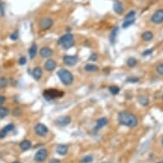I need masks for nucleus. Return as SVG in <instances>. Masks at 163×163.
<instances>
[{
  "label": "nucleus",
  "mask_w": 163,
  "mask_h": 163,
  "mask_svg": "<svg viewBox=\"0 0 163 163\" xmlns=\"http://www.w3.org/2000/svg\"><path fill=\"white\" fill-rule=\"evenodd\" d=\"M78 62V56H68L66 55L63 56V63L67 66H75Z\"/></svg>",
  "instance_id": "1a4fd4ad"
},
{
  "label": "nucleus",
  "mask_w": 163,
  "mask_h": 163,
  "mask_svg": "<svg viewBox=\"0 0 163 163\" xmlns=\"http://www.w3.org/2000/svg\"><path fill=\"white\" fill-rule=\"evenodd\" d=\"M138 102L143 106H147L149 104V98L146 96H140L138 98Z\"/></svg>",
  "instance_id": "5701e85b"
},
{
  "label": "nucleus",
  "mask_w": 163,
  "mask_h": 163,
  "mask_svg": "<svg viewBox=\"0 0 163 163\" xmlns=\"http://www.w3.org/2000/svg\"><path fill=\"white\" fill-rule=\"evenodd\" d=\"M19 64L20 65H25L26 63V57H24V56H22L20 59H19Z\"/></svg>",
  "instance_id": "c9c22d12"
},
{
  "label": "nucleus",
  "mask_w": 163,
  "mask_h": 163,
  "mask_svg": "<svg viewBox=\"0 0 163 163\" xmlns=\"http://www.w3.org/2000/svg\"><path fill=\"white\" fill-rule=\"evenodd\" d=\"M10 39L11 40H16V39H18V38H19V31L18 30H15V32H13L12 33L10 34Z\"/></svg>",
  "instance_id": "c756f323"
},
{
  "label": "nucleus",
  "mask_w": 163,
  "mask_h": 163,
  "mask_svg": "<svg viewBox=\"0 0 163 163\" xmlns=\"http://www.w3.org/2000/svg\"><path fill=\"white\" fill-rule=\"evenodd\" d=\"M75 44L74 35L72 33H66L63 36L58 39V45H60L63 49L65 50H68L71 47H73Z\"/></svg>",
  "instance_id": "7ed1b4c3"
},
{
  "label": "nucleus",
  "mask_w": 163,
  "mask_h": 163,
  "mask_svg": "<svg viewBox=\"0 0 163 163\" xmlns=\"http://www.w3.org/2000/svg\"><path fill=\"white\" fill-rule=\"evenodd\" d=\"M109 92H110L112 95L115 96V95L119 94L121 89H120L119 86H111L109 87Z\"/></svg>",
  "instance_id": "a878e982"
},
{
  "label": "nucleus",
  "mask_w": 163,
  "mask_h": 163,
  "mask_svg": "<svg viewBox=\"0 0 163 163\" xmlns=\"http://www.w3.org/2000/svg\"><path fill=\"white\" fill-rule=\"evenodd\" d=\"M47 156H48V151L45 149H40L34 155V161L37 162H43L44 161L46 160Z\"/></svg>",
  "instance_id": "0eeeda50"
},
{
  "label": "nucleus",
  "mask_w": 163,
  "mask_h": 163,
  "mask_svg": "<svg viewBox=\"0 0 163 163\" xmlns=\"http://www.w3.org/2000/svg\"><path fill=\"white\" fill-rule=\"evenodd\" d=\"M9 113H10V111L7 108L0 106V119H3L4 117H6L9 114Z\"/></svg>",
  "instance_id": "393cba45"
},
{
  "label": "nucleus",
  "mask_w": 163,
  "mask_h": 163,
  "mask_svg": "<svg viewBox=\"0 0 163 163\" xmlns=\"http://www.w3.org/2000/svg\"><path fill=\"white\" fill-rule=\"evenodd\" d=\"M0 14L3 16L4 15V7L3 5V3L0 2Z\"/></svg>",
  "instance_id": "4c0bfd02"
},
{
  "label": "nucleus",
  "mask_w": 163,
  "mask_h": 163,
  "mask_svg": "<svg viewBox=\"0 0 163 163\" xmlns=\"http://www.w3.org/2000/svg\"><path fill=\"white\" fill-rule=\"evenodd\" d=\"M151 22L155 24H161L163 22V9L157 10L151 16Z\"/></svg>",
  "instance_id": "6e6552de"
},
{
  "label": "nucleus",
  "mask_w": 163,
  "mask_h": 163,
  "mask_svg": "<svg viewBox=\"0 0 163 163\" xmlns=\"http://www.w3.org/2000/svg\"><path fill=\"white\" fill-rule=\"evenodd\" d=\"M57 75L59 77L61 82L63 83L64 86H66L72 85L73 82H74V75L68 69H64V68L60 69L57 72Z\"/></svg>",
  "instance_id": "f03ea898"
},
{
  "label": "nucleus",
  "mask_w": 163,
  "mask_h": 163,
  "mask_svg": "<svg viewBox=\"0 0 163 163\" xmlns=\"http://www.w3.org/2000/svg\"><path fill=\"white\" fill-rule=\"evenodd\" d=\"M135 18H132V19H127V20H125L124 22L122 23V27L123 28H127L129 27L130 26H132L134 22H135Z\"/></svg>",
  "instance_id": "b1692460"
},
{
  "label": "nucleus",
  "mask_w": 163,
  "mask_h": 163,
  "mask_svg": "<svg viewBox=\"0 0 163 163\" xmlns=\"http://www.w3.org/2000/svg\"><path fill=\"white\" fill-rule=\"evenodd\" d=\"M118 31H119V28L116 26V27H114L113 30L111 31V33L109 34V41H110L111 45H114V43H115Z\"/></svg>",
  "instance_id": "412c9836"
},
{
  "label": "nucleus",
  "mask_w": 163,
  "mask_h": 163,
  "mask_svg": "<svg viewBox=\"0 0 163 163\" xmlns=\"http://www.w3.org/2000/svg\"><path fill=\"white\" fill-rule=\"evenodd\" d=\"M141 37H142V39L143 41H150L151 39L154 38V34L150 31H146L142 34Z\"/></svg>",
  "instance_id": "4be33fe9"
},
{
  "label": "nucleus",
  "mask_w": 163,
  "mask_h": 163,
  "mask_svg": "<svg viewBox=\"0 0 163 163\" xmlns=\"http://www.w3.org/2000/svg\"><path fill=\"white\" fill-rule=\"evenodd\" d=\"M153 50H154V49H150V50H146L145 51H143V56H150V55H151L152 54V52H153Z\"/></svg>",
  "instance_id": "72a5a7b5"
},
{
  "label": "nucleus",
  "mask_w": 163,
  "mask_h": 163,
  "mask_svg": "<svg viewBox=\"0 0 163 163\" xmlns=\"http://www.w3.org/2000/svg\"><path fill=\"white\" fill-rule=\"evenodd\" d=\"M156 72L159 75H163V63H160L156 66Z\"/></svg>",
  "instance_id": "473e14b6"
},
{
  "label": "nucleus",
  "mask_w": 163,
  "mask_h": 163,
  "mask_svg": "<svg viewBox=\"0 0 163 163\" xmlns=\"http://www.w3.org/2000/svg\"><path fill=\"white\" fill-rule=\"evenodd\" d=\"M113 9L114 11L118 15H121L122 13L124 12V6H123V3L121 1H115L114 3Z\"/></svg>",
  "instance_id": "4468645a"
},
{
  "label": "nucleus",
  "mask_w": 163,
  "mask_h": 163,
  "mask_svg": "<svg viewBox=\"0 0 163 163\" xmlns=\"http://www.w3.org/2000/svg\"><path fill=\"white\" fill-rule=\"evenodd\" d=\"M107 123H108V120H107V118L102 117V118L98 119V120L97 121V124H96V126H95L94 130H95V131H98L99 129L102 128L104 125H107Z\"/></svg>",
  "instance_id": "dca6fc26"
},
{
  "label": "nucleus",
  "mask_w": 163,
  "mask_h": 163,
  "mask_svg": "<svg viewBox=\"0 0 163 163\" xmlns=\"http://www.w3.org/2000/svg\"><path fill=\"white\" fill-rule=\"evenodd\" d=\"M12 163H21V162H14Z\"/></svg>",
  "instance_id": "79ce46f5"
},
{
  "label": "nucleus",
  "mask_w": 163,
  "mask_h": 163,
  "mask_svg": "<svg viewBox=\"0 0 163 163\" xmlns=\"http://www.w3.org/2000/svg\"><path fill=\"white\" fill-rule=\"evenodd\" d=\"M68 150V147L65 144H59L56 147V153L60 155H65Z\"/></svg>",
  "instance_id": "f3484780"
},
{
  "label": "nucleus",
  "mask_w": 163,
  "mask_h": 163,
  "mask_svg": "<svg viewBox=\"0 0 163 163\" xmlns=\"http://www.w3.org/2000/svg\"><path fill=\"white\" fill-rule=\"evenodd\" d=\"M39 54L44 58H49L53 55V50H51L50 47L45 46V47L41 48V50L39 51Z\"/></svg>",
  "instance_id": "f8f14e48"
},
{
  "label": "nucleus",
  "mask_w": 163,
  "mask_h": 163,
  "mask_svg": "<svg viewBox=\"0 0 163 163\" xmlns=\"http://www.w3.org/2000/svg\"><path fill=\"white\" fill-rule=\"evenodd\" d=\"M135 15H136V12H135L134 10H132V11L128 12L125 15V20H127V19H132V18H135Z\"/></svg>",
  "instance_id": "c85d7f7f"
},
{
  "label": "nucleus",
  "mask_w": 163,
  "mask_h": 163,
  "mask_svg": "<svg viewBox=\"0 0 163 163\" xmlns=\"http://www.w3.org/2000/svg\"><path fill=\"white\" fill-rule=\"evenodd\" d=\"M43 75V70L40 67H36L33 69L32 76L35 80H39Z\"/></svg>",
  "instance_id": "2eb2a0df"
},
{
  "label": "nucleus",
  "mask_w": 163,
  "mask_h": 163,
  "mask_svg": "<svg viewBox=\"0 0 163 163\" xmlns=\"http://www.w3.org/2000/svg\"><path fill=\"white\" fill-rule=\"evenodd\" d=\"M139 81V79L137 77H129L126 79V82H129V83H138Z\"/></svg>",
  "instance_id": "2f4dec72"
},
{
  "label": "nucleus",
  "mask_w": 163,
  "mask_h": 163,
  "mask_svg": "<svg viewBox=\"0 0 163 163\" xmlns=\"http://www.w3.org/2000/svg\"><path fill=\"white\" fill-rule=\"evenodd\" d=\"M20 147H21V149H22V150L24 151L28 150H30L31 147H32V143H31L29 140L25 139V140H23V141L21 142V143H20Z\"/></svg>",
  "instance_id": "6ab92c4d"
},
{
  "label": "nucleus",
  "mask_w": 163,
  "mask_h": 163,
  "mask_svg": "<svg viewBox=\"0 0 163 163\" xmlns=\"http://www.w3.org/2000/svg\"><path fill=\"white\" fill-rule=\"evenodd\" d=\"M84 68H85V70H86V72H97V71H98V69H99V68H98L97 65L91 64V63H87V64L84 67Z\"/></svg>",
  "instance_id": "aec40b11"
},
{
  "label": "nucleus",
  "mask_w": 163,
  "mask_h": 163,
  "mask_svg": "<svg viewBox=\"0 0 163 163\" xmlns=\"http://www.w3.org/2000/svg\"><path fill=\"white\" fill-rule=\"evenodd\" d=\"M14 129H15V125H13V124H9V125H5V126L0 131V138H5L6 135H7L9 132H12Z\"/></svg>",
  "instance_id": "9b49d317"
},
{
  "label": "nucleus",
  "mask_w": 163,
  "mask_h": 163,
  "mask_svg": "<svg viewBox=\"0 0 163 163\" xmlns=\"http://www.w3.org/2000/svg\"><path fill=\"white\" fill-rule=\"evenodd\" d=\"M29 57L31 59H33L36 55H37V52H38V47H37V45L36 44H33L31 45V47L29 48Z\"/></svg>",
  "instance_id": "a211bd4d"
},
{
  "label": "nucleus",
  "mask_w": 163,
  "mask_h": 163,
  "mask_svg": "<svg viewBox=\"0 0 163 163\" xmlns=\"http://www.w3.org/2000/svg\"><path fill=\"white\" fill-rule=\"evenodd\" d=\"M22 114V110H21V109H15V110H14V112H13V115H15V116H19L20 114Z\"/></svg>",
  "instance_id": "f704fd0d"
},
{
  "label": "nucleus",
  "mask_w": 163,
  "mask_h": 163,
  "mask_svg": "<svg viewBox=\"0 0 163 163\" xmlns=\"http://www.w3.org/2000/svg\"><path fill=\"white\" fill-rule=\"evenodd\" d=\"M157 163H163V161L162 162H157Z\"/></svg>",
  "instance_id": "37998d69"
},
{
  "label": "nucleus",
  "mask_w": 163,
  "mask_h": 163,
  "mask_svg": "<svg viewBox=\"0 0 163 163\" xmlns=\"http://www.w3.org/2000/svg\"><path fill=\"white\" fill-rule=\"evenodd\" d=\"M93 161V157L91 155H86L82 158L81 163H91Z\"/></svg>",
  "instance_id": "cd10ccee"
},
{
  "label": "nucleus",
  "mask_w": 163,
  "mask_h": 163,
  "mask_svg": "<svg viewBox=\"0 0 163 163\" xmlns=\"http://www.w3.org/2000/svg\"><path fill=\"white\" fill-rule=\"evenodd\" d=\"M34 132L39 137H45L49 132V129L45 125L42 123H38L34 126Z\"/></svg>",
  "instance_id": "423d86ee"
},
{
  "label": "nucleus",
  "mask_w": 163,
  "mask_h": 163,
  "mask_svg": "<svg viewBox=\"0 0 163 163\" xmlns=\"http://www.w3.org/2000/svg\"><path fill=\"white\" fill-rule=\"evenodd\" d=\"M70 122H71V118L69 116H61L56 121V123L60 126H66L69 125Z\"/></svg>",
  "instance_id": "9d476101"
},
{
  "label": "nucleus",
  "mask_w": 163,
  "mask_h": 163,
  "mask_svg": "<svg viewBox=\"0 0 163 163\" xmlns=\"http://www.w3.org/2000/svg\"><path fill=\"white\" fill-rule=\"evenodd\" d=\"M162 146H163V137H162Z\"/></svg>",
  "instance_id": "a19ab883"
},
{
  "label": "nucleus",
  "mask_w": 163,
  "mask_h": 163,
  "mask_svg": "<svg viewBox=\"0 0 163 163\" xmlns=\"http://www.w3.org/2000/svg\"><path fill=\"white\" fill-rule=\"evenodd\" d=\"M64 95V92L62 91H59L57 89H54V88H50V89H46L43 92V96L44 98L47 101H51L54 99H57L60 98H63Z\"/></svg>",
  "instance_id": "20e7f679"
},
{
  "label": "nucleus",
  "mask_w": 163,
  "mask_h": 163,
  "mask_svg": "<svg viewBox=\"0 0 163 163\" xmlns=\"http://www.w3.org/2000/svg\"><path fill=\"white\" fill-rule=\"evenodd\" d=\"M56 68V62L53 59H48L45 63V69L46 71L51 72L55 70Z\"/></svg>",
  "instance_id": "ddd939ff"
},
{
  "label": "nucleus",
  "mask_w": 163,
  "mask_h": 163,
  "mask_svg": "<svg viewBox=\"0 0 163 163\" xmlns=\"http://www.w3.org/2000/svg\"><path fill=\"white\" fill-rule=\"evenodd\" d=\"M97 59H98V56H97V54H95V53L91 54V56L89 57V60H91V61H96Z\"/></svg>",
  "instance_id": "e433bc0d"
},
{
  "label": "nucleus",
  "mask_w": 163,
  "mask_h": 163,
  "mask_svg": "<svg viewBox=\"0 0 163 163\" xmlns=\"http://www.w3.org/2000/svg\"><path fill=\"white\" fill-rule=\"evenodd\" d=\"M137 63H138V61H137V59H135L134 57H130V58H128L127 61H126L127 66L130 67V68L135 67V66L137 65Z\"/></svg>",
  "instance_id": "bb28decb"
},
{
  "label": "nucleus",
  "mask_w": 163,
  "mask_h": 163,
  "mask_svg": "<svg viewBox=\"0 0 163 163\" xmlns=\"http://www.w3.org/2000/svg\"><path fill=\"white\" fill-rule=\"evenodd\" d=\"M5 100H6L5 97H3V96L0 95V106H1L2 104H3V103H4Z\"/></svg>",
  "instance_id": "58836bf2"
},
{
  "label": "nucleus",
  "mask_w": 163,
  "mask_h": 163,
  "mask_svg": "<svg viewBox=\"0 0 163 163\" xmlns=\"http://www.w3.org/2000/svg\"><path fill=\"white\" fill-rule=\"evenodd\" d=\"M54 24V20L50 17H45L43 18L39 23H38V26L42 31H47L52 27V26Z\"/></svg>",
  "instance_id": "39448f33"
},
{
  "label": "nucleus",
  "mask_w": 163,
  "mask_h": 163,
  "mask_svg": "<svg viewBox=\"0 0 163 163\" xmlns=\"http://www.w3.org/2000/svg\"><path fill=\"white\" fill-rule=\"evenodd\" d=\"M8 81L5 78H0V88H4L7 86Z\"/></svg>",
  "instance_id": "7c9ffc66"
},
{
  "label": "nucleus",
  "mask_w": 163,
  "mask_h": 163,
  "mask_svg": "<svg viewBox=\"0 0 163 163\" xmlns=\"http://www.w3.org/2000/svg\"><path fill=\"white\" fill-rule=\"evenodd\" d=\"M118 121L121 125L127 127H135L138 124L137 116L129 111H121L118 114Z\"/></svg>",
  "instance_id": "f257e3e1"
},
{
  "label": "nucleus",
  "mask_w": 163,
  "mask_h": 163,
  "mask_svg": "<svg viewBox=\"0 0 163 163\" xmlns=\"http://www.w3.org/2000/svg\"><path fill=\"white\" fill-rule=\"evenodd\" d=\"M50 163H61V162L58 159H52L50 160Z\"/></svg>",
  "instance_id": "ea45409f"
},
{
  "label": "nucleus",
  "mask_w": 163,
  "mask_h": 163,
  "mask_svg": "<svg viewBox=\"0 0 163 163\" xmlns=\"http://www.w3.org/2000/svg\"><path fill=\"white\" fill-rule=\"evenodd\" d=\"M162 100H163V96H162Z\"/></svg>",
  "instance_id": "c03bdc74"
}]
</instances>
